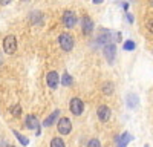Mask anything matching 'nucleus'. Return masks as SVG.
<instances>
[{"mask_svg": "<svg viewBox=\"0 0 153 147\" xmlns=\"http://www.w3.org/2000/svg\"><path fill=\"white\" fill-rule=\"evenodd\" d=\"M58 42H60V46H61L63 51H66V52L72 51V48H74V39H72V35H71V34H68V32L60 34Z\"/></svg>", "mask_w": 153, "mask_h": 147, "instance_id": "nucleus-1", "label": "nucleus"}, {"mask_svg": "<svg viewBox=\"0 0 153 147\" xmlns=\"http://www.w3.org/2000/svg\"><path fill=\"white\" fill-rule=\"evenodd\" d=\"M3 49H5V52L9 54V55H12V54L17 51V40H16L14 35L5 37V40H3Z\"/></svg>", "mask_w": 153, "mask_h": 147, "instance_id": "nucleus-2", "label": "nucleus"}, {"mask_svg": "<svg viewBox=\"0 0 153 147\" xmlns=\"http://www.w3.org/2000/svg\"><path fill=\"white\" fill-rule=\"evenodd\" d=\"M57 127H58V132H60L61 135H68V133H71V130H72V122H71L69 118L63 117V118H60Z\"/></svg>", "mask_w": 153, "mask_h": 147, "instance_id": "nucleus-3", "label": "nucleus"}, {"mask_svg": "<svg viewBox=\"0 0 153 147\" xmlns=\"http://www.w3.org/2000/svg\"><path fill=\"white\" fill-rule=\"evenodd\" d=\"M69 109H71V112L74 114V115H81L83 114V109H84V104H83V101L80 100V98H72L71 100V104H69Z\"/></svg>", "mask_w": 153, "mask_h": 147, "instance_id": "nucleus-4", "label": "nucleus"}, {"mask_svg": "<svg viewBox=\"0 0 153 147\" xmlns=\"http://www.w3.org/2000/svg\"><path fill=\"white\" fill-rule=\"evenodd\" d=\"M115 55H117V46H115L113 43H107L104 46V57L107 58L109 63H113Z\"/></svg>", "mask_w": 153, "mask_h": 147, "instance_id": "nucleus-5", "label": "nucleus"}, {"mask_svg": "<svg viewBox=\"0 0 153 147\" xmlns=\"http://www.w3.org/2000/svg\"><path fill=\"white\" fill-rule=\"evenodd\" d=\"M46 83L51 89H57L58 88V83H60V77H58V74L57 72H49L48 75H46Z\"/></svg>", "mask_w": 153, "mask_h": 147, "instance_id": "nucleus-6", "label": "nucleus"}, {"mask_svg": "<svg viewBox=\"0 0 153 147\" xmlns=\"http://www.w3.org/2000/svg\"><path fill=\"white\" fill-rule=\"evenodd\" d=\"M110 114H112V110H110V107H107L106 104L100 106V107H98V110H97L98 118H100L101 121H104V122L110 120Z\"/></svg>", "mask_w": 153, "mask_h": 147, "instance_id": "nucleus-7", "label": "nucleus"}, {"mask_svg": "<svg viewBox=\"0 0 153 147\" xmlns=\"http://www.w3.org/2000/svg\"><path fill=\"white\" fill-rule=\"evenodd\" d=\"M63 23H65L66 28H74L76 23V17L72 11H66L65 16H63Z\"/></svg>", "mask_w": 153, "mask_h": 147, "instance_id": "nucleus-8", "label": "nucleus"}, {"mask_svg": "<svg viewBox=\"0 0 153 147\" xmlns=\"http://www.w3.org/2000/svg\"><path fill=\"white\" fill-rule=\"evenodd\" d=\"M94 28H95V24H94L92 19L89 17V16H84V17H83V22H81V29H83V32H84V34H91V32L94 31Z\"/></svg>", "mask_w": 153, "mask_h": 147, "instance_id": "nucleus-9", "label": "nucleus"}, {"mask_svg": "<svg viewBox=\"0 0 153 147\" xmlns=\"http://www.w3.org/2000/svg\"><path fill=\"white\" fill-rule=\"evenodd\" d=\"M26 127L28 129H37V135H40V129H38V120H37V117H34V115H28L26 117Z\"/></svg>", "mask_w": 153, "mask_h": 147, "instance_id": "nucleus-10", "label": "nucleus"}, {"mask_svg": "<svg viewBox=\"0 0 153 147\" xmlns=\"http://www.w3.org/2000/svg\"><path fill=\"white\" fill-rule=\"evenodd\" d=\"M132 135L129 132H124L121 137H118V147H127V144H129L132 141Z\"/></svg>", "mask_w": 153, "mask_h": 147, "instance_id": "nucleus-11", "label": "nucleus"}, {"mask_svg": "<svg viewBox=\"0 0 153 147\" xmlns=\"http://www.w3.org/2000/svg\"><path fill=\"white\" fill-rule=\"evenodd\" d=\"M138 95L136 94H129L127 95V107H130V109H135L138 106Z\"/></svg>", "mask_w": 153, "mask_h": 147, "instance_id": "nucleus-12", "label": "nucleus"}, {"mask_svg": "<svg viewBox=\"0 0 153 147\" xmlns=\"http://www.w3.org/2000/svg\"><path fill=\"white\" fill-rule=\"evenodd\" d=\"M58 114H60V110H54V112L52 114H51L46 120H45V122H43V126L45 127H48V126H51V124H52V122L58 118Z\"/></svg>", "mask_w": 153, "mask_h": 147, "instance_id": "nucleus-13", "label": "nucleus"}, {"mask_svg": "<svg viewBox=\"0 0 153 147\" xmlns=\"http://www.w3.org/2000/svg\"><path fill=\"white\" fill-rule=\"evenodd\" d=\"M112 92H113V84H112L110 81L104 83V84H103V94H106V95H110Z\"/></svg>", "mask_w": 153, "mask_h": 147, "instance_id": "nucleus-14", "label": "nucleus"}, {"mask_svg": "<svg viewBox=\"0 0 153 147\" xmlns=\"http://www.w3.org/2000/svg\"><path fill=\"white\" fill-rule=\"evenodd\" d=\"M11 114L14 115V117H20V115H22V106H20V104L12 106V107H11Z\"/></svg>", "mask_w": 153, "mask_h": 147, "instance_id": "nucleus-15", "label": "nucleus"}, {"mask_svg": "<svg viewBox=\"0 0 153 147\" xmlns=\"http://www.w3.org/2000/svg\"><path fill=\"white\" fill-rule=\"evenodd\" d=\"M61 83L65 84V86H69V84H72V77L69 75L68 72H66V74H63V77H61Z\"/></svg>", "mask_w": 153, "mask_h": 147, "instance_id": "nucleus-16", "label": "nucleus"}, {"mask_svg": "<svg viewBox=\"0 0 153 147\" xmlns=\"http://www.w3.org/2000/svg\"><path fill=\"white\" fill-rule=\"evenodd\" d=\"M51 147H65V143H63L61 138H54L51 141Z\"/></svg>", "mask_w": 153, "mask_h": 147, "instance_id": "nucleus-17", "label": "nucleus"}, {"mask_svg": "<svg viewBox=\"0 0 153 147\" xmlns=\"http://www.w3.org/2000/svg\"><path fill=\"white\" fill-rule=\"evenodd\" d=\"M14 135H16V137H17V140H19V141H20V143H22L23 146H28V140L25 138V137H23L22 133H19L17 130H14Z\"/></svg>", "mask_w": 153, "mask_h": 147, "instance_id": "nucleus-18", "label": "nucleus"}, {"mask_svg": "<svg viewBox=\"0 0 153 147\" xmlns=\"http://www.w3.org/2000/svg\"><path fill=\"white\" fill-rule=\"evenodd\" d=\"M124 49H126V51H133V49H135V43L132 40H127L124 43Z\"/></svg>", "mask_w": 153, "mask_h": 147, "instance_id": "nucleus-19", "label": "nucleus"}, {"mask_svg": "<svg viewBox=\"0 0 153 147\" xmlns=\"http://www.w3.org/2000/svg\"><path fill=\"white\" fill-rule=\"evenodd\" d=\"M87 147H101V143H100V141H98L97 138H92L91 141H89Z\"/></svg>", "mask_w": 153, "mask_h": 147, "instance_id": "nucleus-20", "label": "nucleus"}, {"mask_svg": "<svg viewBox=\"0 0 153 147\" xmlns=\"http://www.w3.org/2000/svg\"><path fill=\"white\" fill-rule=\"evenodd\" d=\"M146 24H147L149 31H150V32H153V19H149V20L146 22Z\"/></svg>", "mask_w": 153, "mask_h": 147, "instance_id": "nucleus-21", "label": "nucleus"}, {"mask_svg": "<svg viewBox=\"0 0 153 147\" xmlns=\"http://www.w3.org/2000/svg\"><path fill=\"white\" fill-rule=\"evenodd\" d=\"M127 20H129V22H133V17H132V14H127Z\"/></svg>", "mask_w": 153, "mask_h": 147, "instance_id": "nucleus-22", "label": "nucleus"}, {"mask_svg": "<svg viewBox=\"0 0 153 147\" xmlns=\"http://www.w3.org/2000/svg\"><path fill=\"white\" fill-rule=\"evenodd\" d=\"M6 147H16V146H12V144H8V146H6Z\"/></svg>", "mask_w": 153, "mask_h": 147, "instance_id": "nucleus-23", "label": "nucleus"}, {"mask_svg": "<svg viewBox=\"0 0 153 147\" xmlns=\"http://www.w3.org/2000/svg\"><path fill=\"white\" fill-rule=\"evenodd\" d=\"M150 3H152V6H153V2H150Z\"/></svg>", "mask_w": 153, "mask_h": 147, "instance_id": "nucleus-24", "label": "nucleus"}, {"mask_svg": "<svg viewBox=\"0 0 153 147\" xmlns=\"http://www.w3.org/2000/svg\"><path fill=\"white\" fill-rule=\"evenodd\" d=\"M144 147H149V146H147V144H146V146H144Z\"/></svg>", "mask_w": 153, "mask_h": 147, "instance_id": "nucleus-25", "label": "nucleus"}]
</instances>
